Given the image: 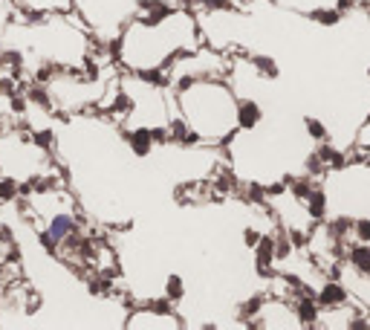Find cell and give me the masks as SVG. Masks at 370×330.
I'll list each match as a JSON object with an SVG mask.
<instances>
[{"label":"cell","mask_w":370,"mask_h":330,"mask_svg":"<svg viewBox=\"0 0 370 330\" xmlns=\"http://www.w3.org/2000/svg\"><path fill=\"white\" fill-rule=\"evenodd\" d=\"M0 53H4V50H0Z\"/></svg>","instance_id":"cell-15"},{"label":"cell","mask_w":370,"mask_h":330,"mask_svg":"<svg viewBox=\"0 0 370 330\" xmlns=\"http://www.w3.org/2000/svg\"><path fill=\"white\" fill-rule=\"evenodd\" d=\"M260 119H263V110H260L258 102L246 99V102L237 105V125H240L243 131H252L255 125H260Z\"/></svg>","instance_id":"cell-1"},{"label":"cell","mask_w":370,"mask_h":330,"mask_svg":"<svg viewBox=\"0 0 370 330\" xmlns=\"http://www.w3.org/2000/svg\"><path fill=\"white\" fill-rule=\"evenodd\" d=\"M165 296L174 301V304L183 301L185 298V281L180 275H168V281H165Z\"/></svg>","instance_id":"cell-3"},{"label":"cell","mask_w":370,"mask_h":330,"mask_svg":"<svg viewBox=\"0 0 370 330\" xmlns=\"http://www.w3.org/2000/svg\"><path fill=\"white\" fill-rule=\"evenodd\" d=\"M154 139H157V143H165V139H168V131H165V128H154Z\"/></svg>","instance_id":"cell-13"},{"label":"cell","mask_w":370,"mask_h":330,"mask_svg":"<svg viewBox=\"0 0 370 330\" xmlns=\"http://www.w3.org/2000/svg\"><path fill=\"white\" fill-rule=\"evenodd\" d=\"M0 275H4V264H0Z\"/></svg>","instance_id":"cell-14"},{"label":"cell","mask_w":370,"mask_h":330,"mask_svg":"<svg viewBox=\"0 0 370 330\" xmlns=\"http://www.w3.org/2000/svg\"><path fill=\"white\" fill-rule=\"evenodd\" d=\"M87 76H90V79H95V76H98V67H95V61H93V58H87Z\"/></svg>","instance_id":"cell-12"},{"label":"cell","mask_w":370,"mask_h":330,"mask_svg":"<svg viewBox=\"0 0 370 330\" xmlns=\"http://www.w3.org/2000/svg\"><path fill=\"white\" fill-rule=\"evenodd\" d=\"M41 246L49 252V255H58V238H55V235L53 232H41Z\"/></svg>","instance_id":"cell-7"},{"label":"cell","mask_w":370,"mask_h":330,"mask_svg":"<svg viewBox=\"0 0 370 330\" xmlns=\"http://www.w3.org/2000/svg\"><path fill=\"white\" fill-rule=\"evenodd\" d=\"M0 64H4V67H12V70H20V53H15V50L0 53Z\"/></svg>","instance_id":"cell-9"},{"label":"cell","mask_w":370,"mask_h":330,"mask_svg":"<svg viewBox=\"0 0 370 330\" xmlns=\"http://www.w3.org/2000/svg\"><path fill=\"white\" fill-rule=\"evenodd\" d=\"M12 110L15 113H23V110H27V99H20L18 93H15V96H12Z\"/></svg>","instance_id":"cell-10"},{"label":"cell","mask_w":370,"mask_h":330,"mask_svg":"<svg viewBox=\"0 0 370 330\" xmlns=\"http://www.w3.org/2000/svg\"><path fill=\"white\" fill-rule=\"evenodd\" d=\"M27 99L29 102H35V105H49V93H46V87H41V84H35V87H29V93H27Z\"/></svg>","instance_id":"cell-6"},{"label":"cell","mask_w":370,"mask_h":330,"mask_svg":"<svg viewBox=\"0 0 370 330\" xmlns=\"http://www.w3.org/2000/svg\"><path fill=\"white\" fill-rule=\"evenodd\" d=\"M35 143H38L41 148L49 151V148L55 145V133H53V131H35Z\"/></svg>","instance_id":"cell-8"},{"label":"cell","mask_w":370,"mask_h":330,"mask_svg":"<svg viewBox=\"0 0 370 330\" xmlns=\"http://www.w3.org/2000/svg\"><path fill=\"white\" fill-rule=\"evenodd\" d=\"M49 232H53L58 241H64L70 232H76V220H72L70 215H61V218H55L53 223H49Z\"/></svg>","instance_id":"cell-4"},{"label":"cell","mask_w":370,"mask_h":330,"mask_svg":"<svg viewBox=\"0 0 370 330\" xmlns=\"http://www.w3.org/2000/svg\"><path fill=\"white\" fill-rule=\"evenodd\" d=\"M0 241H4V244H12V232H9L4 223H0Z\"/></svg>","instance_id":"cell-11"},{"label":"cell","mask_w":370,"mask_h":330,"mask_svg":"<svg viewBox=\"0 0 370 330\" xmlns=\"http://www.w3.org/2000/svg\"><path fill=\"white\" fill-rule=\"evenodd\" d=\"M128 143H131L133 154H139V157H147V154H151V145L157 143V139H154V131L139 128V131H131V133H128Z\"/></svg>","instance_id":"cell-2"},{"label":"cell","mask_w":370,"mask_h":330,"mask_svg":"<svg viewBox=\"0 0 370 330\" xmlns=\"http://www.w3.org/2000/svg\"><path fill=\"white\" fill-rule=\"evenodd\" d=\"M20 194V183H15L12 177H0V203H9Z\"/></svg>","instance_id":"cell-5"}]
</instances>
